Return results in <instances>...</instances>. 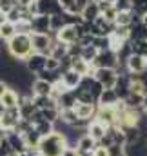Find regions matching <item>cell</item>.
Instances as JSON below:
<instances>
[{"label":"cell","instance_id":"33","mask_svg":"<svg viewBox=\"0 0 147 156\" xmlns=\"http://www.w3.org/2000/svg\"><path fill=\"white\" fill-rule=\"evenodd\" d=\"M15 5H18L16 0H0V18H5V15H7Z\"/></svg>","mask_w":147,"mask_h":156},{"label":"cell","instance_id":"35","mask_svg":"<svg viewBox=\"0 0 147 156\" xmlns=\"http://www.w3.org/2000/svg\"><path fill=\"white\" fill-rule=\"evenodd\" d=\"M102 16L107 20V22H111V24H114L116 22V16H118V11L114 9V5H111L109 9H106L104 13H102Z\"/></svg>","mask_w":147,"mask_h":156},{"label":"cell","instance_id":"1","mask_svg":"<svg viewBox=\"0 0 147 156\" xmlns=\"http://www.w3.org/2000/svg\"><path fill=\"white\" fill-rule=\"evenodd\" d=\"M67 138L62 133H51L49 136H44L38 144L37 151L40 153V156H62L64 151L67 149Z\"/></svg>","mask_w":147,"mask_h":156},{"label":"cell","instance_id":"46","mask_svg":"<svg viewBox=\"0 0 147 156\" xmlns=\"http://www.w3.org/2000/svg\"><path fill=\"white\" fill-rule=\"evenodd\" d=\"M118 156H129V154H127V151H125V153H122V154H118Z\"/></svg>","mask_w":147,"mask_h":156},{"label":"cell","instance_id":"27","mask_svg":"<svg viewBox=\"0 0 147 156\" xmlns=\"http://www.w3.org/2000/svg\"><path fill=\"white\" fill-rule=\"evenodd\" d=\"M24 136V140H26V145H27V149H37L38 144H40V140H42V136L38 134V131L35 129V125L27 131V133H24L22 134Z\"/></svg>","mask_w":147,"mask_h":156},{"label":"cell","instance_id":"30","mask_svg":"<svg viewBox=\"0 0 147 156\" xmlns=\"http://www.w3.org/2000/svg\"><path fill=\"white\" fill-rule=\"evenodd\" d=\"M35 129L38 131V134L44 138V136H49L51 133H55V123H51L47 120H42V122H38L35 125Z\"/></svg>","mask_w":147,"mask_h":156},{"label":"cell","instance_id":"43","mask_svg":"<svg viewBox=\"0 0 147 156\" xmlns=\"http://www.w3.org/2000/svg\"><path fill=\"white\" fill-rule=\"evenodd\" d=\"M142 22H144V26H145V27H147V13H145V15H144V16H142Z\"/></svg>","mask_w":147,"mask_h":156},{"label":"cell","instance_id":"22","mask_svg":"<svg viewBox=\"0 0 147 156\" xmlns=\"http://www.w3.org/2000/svg\"><path fill=\"white\" fill-rule=\"evenodd\" d=\"M33 104L38 111H45V109H56L58 107V102L51 96H37L33 94Z\"/></svg>","mask_w":147,"mask_h":156},{"label":"cell","instance_id":"10","mask_svg":"<svg viewBox=\"0 0 147 156\" xmlns=\"http://www.w3.org/2000/svg\"><path fill=\"white\" fill-rule=\"evenodd\" d=\"M82 18L85 22H95L98 16H102L100 13V5H98V0H89L84 7H82Z\"/></svg>","mask_w":147,"mask_h":156},{"label":"cell","instance_id":"23","mask_svg":"<svg viewBox=\"0 0 147 156\" xmlns=\"http://www.w3.org/2000/svg\"><path fill=\"white\" fill-rule=\"evenodd\" d=\"M98 147V144L89 136V134H82L80 140L76 142V151L78 153H93Z\"/></svg>","mask_w":147,"mask_h":156},{"label":"cell","instance_id":"17","mask_svg":"<svg viewBox=\"0 0 147 156\" xmlns=\"http://www.w3.org/2000/svg\"><path fill=\"white\" fill-rule=\"evenodd\" d=\"M53 87H55V85H53L51 82H45V80L37 78V80L33 82V85H31V93L37 94V96H51Z\"/></svg>","mask_w":147,"mask_h":156},{"label":"cell","instance_id":"5","mask_svg":"<svg viewBox=\"0 0 147 156\" xmlns=\"http://www.w3.org/2000/svg\"><path fill=\"white\" fill-rule=\"evenodd\" d=\"M95 80L104 85V89H114L118 82V69H95Z\"/></svg>","mask_w":147,"mask_h":156},{"label":"cell","instance_id":"12","mask_svg":"<svg viewBox=\"0 0 147 156\" xmlns=\"http://www.w3.org/2000/svg\"><path fill=\"white\" fill-rule=\"evenodd\" d=\"M96 109H98L96 104H82V102H76V105H74V111H76L78 118L89 120V122L95 120V116H96Z\"/></svg>","mask_w":147,"mask_h":156},{"label":"cell","instance_id":"41","mask_svg":"<svg viewBox=\"0 0 147 156\" xmlns=\"http://www.w3.org/2000/svg\"><path fill=\"white\" fill-rule=\"evenodd\" d=\"M35 0H16V4L18 5H22V7H27V5H31Z\"/></svg>","mask_w":147,"mask_h":156},{"label":"cell","instance_id":"32","mask_svg":"<svg viewBox=\"0 0 147 156\" xmlns=\"http://www.w3.org/2000/svg\"><path fill=\"white\" fill-rule=\"evenodd\" d=\"M113 5H114V9H116L118 13H131L133 7H134V5H133V0H116Z\"/></svg>","mask_w":147,"mask_h":156},{"label":"cell","instance_id":"21","mask_svg":"<svg viewBox=\"0 0 147 156\" xmlns=\"http://www.w3.org/2000/svg\"><path fill=\"white\" fill-rule=\"evenodd\" d=\"M15 35H16L15 24L9 22V20H5V18H2L0 20V42H9Z\"/></svg>","mask_w":147,"mask_h":156},{"label":"cell","instance_id":"29","mask_svg":"<svg viewBox=\"0 0 147 156\" xmlns=\"http://www.w3.org/2000/svg\"><path fill=\"white\" fill-rule=\"evenodd\" d=\"M60 122L67 123V125H74L78 122V115L74 109H60Z\"/></svg>","mask_w":147,"mask_h":156},{"label":"cell","instance_id":"45","mask_svg":"<svg viewBox=\"0 0 147 156\" xmlns=\"http://www.w3.org/2000/svg\"><path fill=\"white\" fill-rule=\"evenodd\" d=\"M2 142H4V134H0V147H2Z\"/></svg>","mask_w":147,"mask_h":156},{"label":"cell","instance_id":"40","mask_svg":"<svg viewBox=\"0 0 147 156\" xmlns=\"http://www.w3.org/2000/svg\"><path fill=\"white\" fill-rule=\"evenodd\" d=\"M140 80H142V85H144V94H147V73H144L140 76Z\"/></svg>","mask_w":147,"mask_h":156},{"label":"cell","instance_id":"20","mask_svg":"<svg viewBox=\"0 0 147 156\" xmlns=\"http://www.w3.org/2000/svg\"><path fill=\"white\" fill-rule=\"evenodd\" d=\"M82 80H84V76L78 75V73L73 71V69H69V71H66V73L62 75V82H64V85H66L67 89H71V91H74V89L80 87Z\"/></svg>","mask_w":147,"mask_h":156},{"label":"cell","instance_id":"26","mask_svg":"<svg viewBox=\"0 0 147 156\" xmlns=\"http://www.w3.org/2000/svg\"><path fill=\"white\" fill-rule=\"evenodd\" d=\"M144 96L145 94H140V93H129V96L124 100L125 102V105L129 107V109H134V111H144Z\"/></svg>","mask_w":147,"mask_h":156},{"label":"cell","instance_id":"13","mask_svg":"<svg viewBox=\"0 0 147 156\" xmlns=\"http://www.w3.org/2000/svg\"><path fill=\"white\" fill-rule=\"evenodd\" d=\"M33 33H44V35H53L51 31V16L47 15H38L33 18Z\"/></svg>","mask_w":147,"mask_h":156},{"label":"cell","instance_id":"4","mask_svg":"<svg viewBox=\"0 0 147 156\" xmlns=\"http://www.w3.org/2000/svg\"><path fill=\"white\" fill-rule=\"evenodd\" d=\"M33 40V49L35 53H42L45 56L51 55V47H53V42H55V35H44V33H33L31 35Z\"/></svg>","mask_w":147,"mask_h":156},{"label":"cell","instance_id":"39","mask_svg":"<svg viewBox=\"0 0 147 156\" xmlns=\"http://www.w3.org/2000/svg\"><path fill=\"white\" fill-rule=\"evenodd\" d=\"M20 156H40V153H38L37 149H27V151H24Z\"/></svg>","mask_w":147,"mask_h":156},{"label":"cell","instance_id":"49","mask_svg":"<svg viewBox=\"0 0 147 156\" xmlns=\"http://www.w3.org/2000/svg\"><path fill=\"white\" fill-rule=\"evenodd\" d=\"M0 82H2V80H0Z\"/></svg>","mask_w":147,"mask_h":156},{"label":"cell","instance_id":"14","mask_svg":"<svg viewBox=\"0 0 147 156\" xmlns=\"http://www.w3.org/2000/svg\"><path fill=\"white\" fill-rule=\"evenodd\" d=\"M38 5H40V15L53 16V15L64 13V9H62L58 0H38Z\"/></svg>","mask_w":147,"mask_h":156},{"label":"cell","instance_id":"42","mask_svg":"<svg viewBox=\"0 0 147 156\" xmlns=\"http://www.w3.org/2000/svg\"><path fill=\"white\" fill-rule=\"evenodd\" d=\"M142 107H144V113L147 115V94L144 96V105H142Z\"/></svg>","mask_w":147,"mask_h":156},{"label":"cell","instance_id":"15","mask_svg":"<svg viewBox=\"0 0 147 156\" xmlns=\"http://www.w3.org/2000/svg\"><path fill=\"white\" fill-rule=\"evenodd\" d=\"M107 129H109V127H106L102 122L93 120V122L89 123V127H87V133H85V134H89V136H91V138L98 144V142H100V140L107 134Z\"/></svg>","mask_w":147,"mask_h":156},{"label":"cell","instance_id":"25","mask_svg":"<svg viewBox=\"0 0 147 156\" xmlns=\"http://www.w3.org/2000/svg\"><path fill=\"white\" fill-rule=\"evenodd\" d=\"M78 98H76V93L74 91H66L60 98H58V109H74Z\"/></svg>","mask_w":147,"mask_h":156},{"label":"cell","instance_id":"31","mask_svg":"<svg viewBox=\"0 0 147 156\" xmlns=\"http://www.w3.org/2000/svg\"><path fill=\"white\" fill-rule=\"evenodd\" d=\"M96 55H98V49H96L95 45H85V47L82 49V58H84L85 62H89V64L95 62Z\"/></svg>","mask_w":147,"mask_h":156},{"label":"cell","instance_id":"48","mask_svg":"<svg viewBox=\"0 0 147 156\" xmlns=\"http://www.w3.org/2000/svg\"><path fill=\"white\" fill-rule=\"evenodd\" d=\"M145 147H147V138H145Z\"/></svg>","mask_w":147,"mask_h":156},{"label":"cell","instance_id":"34","mask_svg":"<svg viewBox=\"0 0 147 156\" xmlns=\"http://www.w3.org/2000/svg\"><path fill=\"white\" fill-rule=\"evenodd\" d=\"M133 11L136 13V15H140V16H144L147 13V0H133Z\"/></svg>","mask_w":147,"mask_h":156},{"label":"cell","instance_id":"38","mask_svg":"<svg viewBox=\"0 0 147 156\" xmlns=\"http://www.w3.org/2000/svg\"><path fill=\"white\" fill-rule=\"evenodd\" d=\"M62 156H78V151L74 149V147H67L66 151H64V154Z\"/></svg>","mask_w":147,"mask_h":156},{"label":"cell","instance_id":"11","mask_svg":"<svg viewBox=\"0 0 147 156\" xmlns=\"http://www.w3.org/2000/svg\"><path fill=\"white\" fill-rule=\"evenodd\" d=\"M0 104H2L5 109H15V107H18V105H20V93L15 91L13 87H7L5 93H4L2 98H0Z\"/></svg>","mask_w":147,"mask_h":156},{"label":"cell","instance_id":"18","mask_svg":"<svg viewBox=\"0 0 147 156\" xmlns=\"http://www.w3.org/2000/svg\"><path fill=\"white\" fill-rule=\"evenodd\" d=\"M120 102V96L114 89H104V93L98 98V105L100 107H114Z\"/></svg>","mask_w":147,"mask_h":156},{"label":"cell","instance_id":"6","mask_svg":"<svg viewBox=\"0 0 147 156\" xmlns=\"http://www.w3.org/2000/svg\"><path fill=\"white\" fill-rule=\"evenodd\" d=\"M56 40H60L62 44H67V45H73L80 42V31H78V26H71L67 24L66 27H62L56 35Z\"/></svg>","mask_w":147,"mask_h":156},{"label":"cell","instance_id":"3","mask_svg":"<svg viewBox=\"0 0 147 156\" xmlns=\"http://www.w3.org/2000/svg\"><path fill=\"white\" fill-rule=\"evenodd\" d=\"M22 120L20 116V109L18 107H15V109H5L4 111V115L0 118V131L2 133H13L15 129H16V125H18V122Z\"/></svg>","mask_w":147,"mask_h":156},{"label":"cell","instance_id":"9","mask_svg":"<svg viewBox=\"0 0 147 156\" xmlns=\"http://www.w3.org/2000/svg\"><path fill=\"white\" fill-rule=\"evenodd\" d=\"M95 120L102 122L106 127H114V125H116V122H118V116H116L114 107H100V105H98Z\"/></svg>","mask_w":147,"mask_h":156},{"label":"cell","instance_id":"37","mask_svg":"<svg viewBox=\"0 0 147 156\" xmlns=\"http://www.w3.org/2000/svg\"><path fill=\"white\" fill-rule=\"evenodd\" d=\"M93 156H109V149H106V147H96L95 151H93Z\"/></svg>","mask_w":147,"mask_h":156},{"label":"cell","instance_id":"36","mask_svg":"<svg viewBox=\"0 0 147 156\" xmlns=\"http://www.w3.org/2000/svg\"><path fill=\"white\" fill-rule=\"evenodd\" d=\"M60 60H56V58H53V56H47V66H45V69L47 71H60Z\"/></svg>","mask_w":147,"mask_h":156},{"label":"cell","instance_id":"28","mask_svg":"<svg viewBox=\"0 0 147 156\" xmlns=\"http://www.w3.org/2000/svg\"><path fill=\"white\" fill-rule=\"evenodd\" d=\"M131 49H133V55L147 56V40L145 38H134V40H131Z\"/></svg>","mask_w":147,"mask_h":156},{"label":"cell","instance_id":"47","mask_svg":"<svg viewBox=\"0 0 147 156\" xmlns=\"http://www.w3.org/2000/svg\"><path fill=\"white\" fill-rule=\"evenodd\" d=\"M106 2H111V4H114V2H116V0H106Z\"/></svg>","mask_w":147,"mask_h":156},{"label":"cell","instance_id":"8","mask_svg":"<svg viewBox=\"0 0 147 156\" xmlns=\"http://www.w3.org/2000/svg\"><path fill=\"white\" fill-rule=\"evenodd\" d=\"M24 64H26V67H27V69L37 76L38 73H42V71L45 69V66H47V56H45V55H42V53H33V55H31Z\"/></svg>","mask_w":147,"mask_h":156},{"label":"cell","instance_id":"16","mask_svg":"<svg viewBox=\"0 0 147 156\" xmlns=\"http://www.w3.org/2000/svg\"><path fill=\"white\" fill-rule=\"evenodd\" d=\"M71 69L76 71L78 75H82V76H93V75H95V67H93V64L85 62L82 56H80V58H73V66H71Z\"/></svg>","mask_w":147,"mask_h":156},{"label":"cell","instance_id":"2","mask_svg":"<svg viewBox=\"0 0 147 156\" xmlns=\"http://www.w3.org/2000/svg\"><path fill=\"white\" fill-rule=\"evenodd\" d=\"M7 47H9L11 55H13L18 62H26V60L35 53L31 35H20V33H16L13 38L7 42Z\"/></svg>","mask_w":147,"mask_h":156},{"label":"cell","instance_id":"24","mask_svg":"<svg viewBox=\"0 0 147 156\" xmlns=\"http://www.w3.org/2000/svg\"><path fill=\"white\" fill-rule=\"evenodd\" d=\"M49 56H53V58H56V60H64L66 56H69V45L67 44H62L60 40H56L55 37V42H53V47H51V55Z\"/></svg>","mask_w":147,"mask_h":156},{"label":"cell","instance_id":"19","mask_svg":"<svg viewBox=\"0 0 147 156\" xmlns=\"http://www.w3.org/2000/svg\"><path fill=\"white\" fill-rule=\"evenodd\" d=\"M5 136H7V140H9V144H11V147H13V151H15V153H18V154H22L24 151H27V145H26V140H24V136H22L20 133H16V131H13V133H7Z\"/></svg>","mask_w":147,"mask_h":156},{"label":"cell","instance_id":"44","mask_svg":"<svg viewBox=\"0 0 147 156\" xmlns=\"http://www.w3.org/2000/svg\"><path fill=\"white\" fill-rule=\"evenodd\" d=\"M78 156H93V153H78Z\"/></svg>","mask_w":147,"mask_h":156},{"label":"cell","instance_id":"7","mask_svg":"<svg viewBox=\"0 0 147 156\" xmlns=\"http://www.w3.org/2000/svg\"><path fill=\"white\" fill-rule=\"evenodd\" d=\"M125 67L133 75H144V73H147V56L131 55L127 58V62H125Z\"/></svg>","mask_w":147,"mask_h":156}]
</instances>
